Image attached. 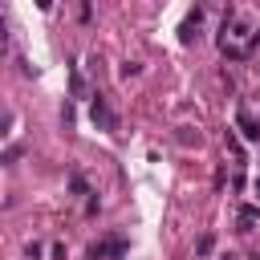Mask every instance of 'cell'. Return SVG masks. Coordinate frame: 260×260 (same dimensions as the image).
<instances>
[{
    "instance_id": "obj_1",
    "label": "cell",
    "mask_w": 260,
    "mask_h": 260,
    "mask_svg": "<svg viewBox=\"0 0 260 260\" xmlns=\"http://www.w3.org/2000/svg\"><path fill=\"white\" fill-rule=\"evenodd\" d=\"M89 118H93V126H102L106 134H114V130H118V114L106 106V98H102V93L93 98V106H89Z\"/></svg>"
},
{
    "instance_id": "obj_2",
    "label": "cell",
    "mask_w": 260,
    "mask_h": 260,
    "mask_svg": "<svg viewBox=\"0 0 260 260\" xmlns=\"http://www.w3.org/2000/svg\"><path fill=\"white\" fill-rule=\"evenodd\" d=\"M89 256H93V260H102V256L122 260V256H126V240H122V236H110V240H102V244H89Z\"/></svg>"
},
{
    "instance_id": "obj_3",
    "label": "cell",
    "mask_w": 260,
    "mask_h": 260,
    "mask_svg": "<svg viewBox=\"0 0 260 260\" xmlns=\"http://www.w3.org/2000/svg\"><path fill=\"white\" fill-rule=\"evenodd\" d=\"M199 20H203V8H191L187 20H183V28H179V41H183V45L199 41Z\"/></svg>"
},
{
    "instance_id": "obj_4",
    "label": "cell",
    "mask_w": 260,
    "mask_h": 260,
    "mask_svg": "<svg viewBox=\"0 0 260 260\" xmlns=\"http://www.w3.org/2000/svg\"><path fill=\"white\" fill-rule=\"evenodd\" d=\"M256 223H260V207H256V203H244V207L236 211V228H240V232H252Z\"/></svg>"
},
{
    "instance_id": "obj_5",
    "label": "cell",
    "mask_w": 260,
    "mask_h": 260,
    "mask_svg": "<svg viewBox=\"0 0 260 260\" xmlns=\"http://www.w3.org/2000/svg\"><path fill=\"white\" fill-rule=\"evenodd\" d=\"M236 126H240V134H244L248 142H260V122H256L248 110H240V114H236Z\"/></svg>"
},
{
    "instance_id": "obj_6",
    "label": "cell",
    "mask_w": 260,
    "mask_h": 260,
    "mask_svg": "<svg viewBox=\"0 0 260 260\" xmlns=\"http://www.w3.org/2000/svg\"><path fill=\"white\" fill-rule=\"evenodd\" d=\"M69 191H77V195H85V179H81V175H73V179H69Z\"/></svg>"
},
{
    "instance_id": "obj_7",
    "label": "cell",
    "mask_w": 260,
    "mask_h": 260,
    "mask_svg": "<svg viewBox=\"0 0 260 260\" xmlns=\"http://www.w3.org/2000/svg\"><path fill=\"white\" fill-rule=\"evenodd\" d=\"M211 248H215V240H211V236H199V256H207Z\"/></svg>"
},
{
    "instance_id": "obj_8",
    "label": "cell",
    "mask_w": 260,
    "mask_h": 260,
    "mask_svg": "<svg viewBox=\"0 0 260 260\" xmlns=\"http://www.w3.org/2000/svg\"><path fill=\"white\" fill-rule=\"evenodd\" d=\"M24 256H28V260H37V256H41V244H37V240H28V244H24Z\"/></svg>"
},
{
    "instance_id": "obj_9",
    "label": "cell",
    "mask_w": 260,
    "mask_h": 260,
    "mask_svg": "<svg viewBox=\"0 0 260 260\" xmlns=\"http://www.w3.org/2000/svg\"><path fill=\"white\" fill-rule=\"evenodd\" d=\"M138 69H142V65H138V61H126V65H122V77H134V73H138Z\"/></svg>"
},
{
    "instance_id": "obj_10",
    "label": "cell",
    "mask_w": 260,
    "mask_h": 260,
    "mask_svg": "<svg viewBox=\"0 0 260 260\" xmlns=\"http://www.w3.org/2000/svg\"><path fill=\"white\" fill-rule=\"evenodd\" d=\"M256 195H260V179H256Z\"/></svg>"
}]
</instances>
